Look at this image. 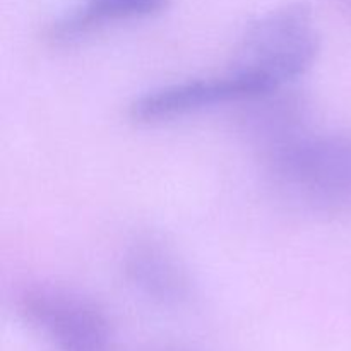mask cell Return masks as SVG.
Instances as JSON below:
<instances>
[{
    "label": "cell",
    "instance_id": "7a4b0ae2",
    "mask_svg": "<svg viewBox=\"0 0 351 351\" xmlns=\"http://www.w3.org/2000/svg\"><path fill=\"white\" fill-rule=\"evenodd\" d=\"M317 51L319 36L311 10L293 3L264 14L247 27L232 69L256 75L278 91L311 69Z\"/></svg>",
    "mask_w": 351,
    "mask_h": 351
},
{
    "label": "cell",
    "instance_id": "6da1fadb",
    "mask_svg": "<svg viewBox=\"0 0 351 351\" xmlns=\"http://www.w3.org/2000/svg\"><path fill=\"white\" fill-rule=\"evenodd\" d=\"M271 175L302 204L351 211V132L291 134L267 147Z\"/></svg>",
    "mask_w": 351,
    "mask_h": 351
},
{
    "label": "cell",
    "instance_id": "8992f818",
    "mask_svg": "<svg viewBox=\"0 0 351 351\" xmlns=\"http://www.w3.org/2000/svg\"><path fill=\"white\" fill-rule=\"evenodd\" d=\"M170 0H86L50 26L53 41H72L120 21L149 17L161 12Z\"/></svg>",
    "mask_w": 351,
    "mask_h": 351
},
{
    "label": "cell",
    "instance_id": "277c9868",
    "mask_svg": "<svg viewBox=\"0 0 351 351\" xmlns=\"http://www.w3.org/2000/svg\"><path fill=\"white\" fill-rule=\"evenodd\" d=\"M273 93L276 91H271L256 75L232 69L223 75L191 79L153 89L132 103L130 117L137 122H161L223 103L264 98Z\"/></svg>",
    "mask_w": 351,
    "mask_h": 351
},
{
    "label": "cell",
    "instance_id": "5b68a950",
    "mask_svg": "<svg viewBox=\"0 0 351 351\" xmlns=\"http://www.w3.org/2000/svg\"><path fill=\"white\" fill-rule=\"evenodd\" d=\"M127 281L158 304H180L189 295V278L171 249L154 239H141L123 257Z\"/></svg>",
    "mask_w": 351,
    "mask_h": 351
},
{
    "label": "cell",
    "instance_id": "3957f363",
    "mask_svg": "<svg viewBox=\"0 0 351 351\" xmlns=\"http://www.w3.org/2000/svg\"><path fill=\"white\" fill-rule=\"evenodd\" d=\"M17 314L57 351H108L112 326L89 298L51 285H34L17 297Z\"/></svg>",
    "mask_w": 351,
    "mask_h": 351
},
{
    "label": "cell",
    "instance_id": "52a82bcc",
    "mask_svg": "<svg viewBox=\"0 0 351 351\" xmlns=\"http://www.w3.org/2000/svg\"><path fill=\"white\" fill-rule=\"evenodd\" d=\"M345 2H346V3H348V5L351 7V0H345Z\"/></svg>",
    "mask_w": 351,
    "mask_h": 351
}]
</instances>
